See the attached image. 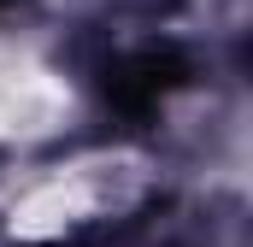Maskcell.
<instances>
[{
	"label": "cell",
	"instance_id": "1",
	"mask_svg": "<svg viewBox=\"0 0 253 247\" xmlns=\"http://www.w3.org/2000/svg\"><path fill=\"white\" fill-rule=\"evenodd\" d=\"M189 77H194L189 53H177V47H135V53L106 65V106L124 112V118H147V112H153L159 100H171Z\"/></svg>",
	"mask_w": 253,
	"mask_h": 247
}]
</instances>
